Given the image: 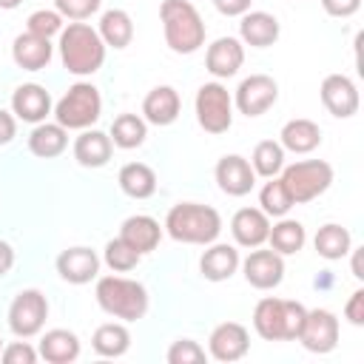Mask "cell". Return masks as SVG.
<instances>
[{"mask_svg":"<svg viewBox=\"0 0 364 364\" xmlns=\"http://www.w3.org/2000/svg\"><path fill=\"white\" fill-rule=\"evenodd\" d=\"M313 247H316V253H318L321 259H327V262H338V259H344V256L350 253V247H353V236H350V230H347L344 225H338V222H327V225H321V228L316 230V236H313Z\"/></svg>","mask_w":364,"mask_h":364,"instance_id":"cell-32","label":"cell"},{"mask_svg":"<svg viewBox=\"0 0 364 364\" xmlns=\"http://www.w3.org/2000/svg\"><path fill=\"white\" fill-rule=\"evenodd\" d=\"M250 3L253 0H213L216 11L225 17H242L245 11H250Z\"/></svg>","mask_w":364,"mask_h":364,"instance_id":"cell-44","label":"cell"},{"mask_svg":"<svg viewBox=\"0 0 364 364\" xmlns=\"http://www.w3.org/2000/svg\"><path fill=\"white\" fill-rule=\"evenodd\" d=\"M247 350H250V333L239 321H222L208 336V355L213 361L230 364V361L245 358Z\"/></svg>","mask_w":364,"mask_h":364,"instance_id":"cell-13","label":"cell"},{"mask_svg":"<svg viewBox=\"0 0 364 364\" xmlns=\"http://www.w3.org/2000/svg\"><path fill=\"white\" fill-rule=\"evenodd\" d=\"M333 176L336 173L327 159H301V162L284 165L279 173V179L284 182V188L296 205L313 202L321 193H327V188L333 185Z\"/></svg>","mask_w":364,"mask_h":364,"instance_id":"cell-7","label":"cell"},{"mask_svg":"<svg viewBox=\"0 0 364 364\" xmlns=\"http://www.w3.org/2000/svg\"><path fill=\"white\" fill-rule=\"evenodd\" d=\"M102 262H105L114 273H131V270L142 262V253H139L136 247H131L122 236H117V239H111V242L105 245Z\"/></svg>","mask_w":364,"mask_h":364,"instance_id":"cell-37","label":"cell"},{"mask_svg":"<svg viewBox=\"0 0 364 364\" xmlns=\"http://www.w3.org/2000/svg\"><path fill=\"white\" fill-rule=\"evenodd\" d=\"M293 205H296V202L290 199V193H287V188H284V182H282L279 176H270V179L262 185V191H259V208H262L270 219L287 216Z\"/></svg>","mask_w":364,"mask_h":364,"instance_id":"cell-36","label":"cell"},{"mask_svg":"<svg viewBox=\"0 0 364 364\" xmlns=\"http://www.w3.org/2000/svg\"><path fill=\"white\" fill-rule=\"evenodd\" d=\"M279 142L290 154H313L321 145V128H318V122H313L307 117H296L282 125Z\"/></svg>","mask_w":364,"mask_h":364,"instance_id":"cell-27","label":"cell"},{"mask_svg":"<svg viewBox=\"0 0 364 364\" xmlns=\"http://www.w3.org/2000/svg\"><path fill=\"white\" fill-rule=\"evenodd\" d=\"M267 242H270V247H273L276 253H282V256H293V253H299V250L304 247V242H307V230H304V225H301L299 219H287V216H282L276 225H270Z\"/></svg>","mask_w":364,"mask_h":364,"instance_id":"cell-33","label":"cell"},{"mask_svg":"<svg viewBox=\"0 0 364 364\" xmlns=\"http://www.w3.org/2000/svg\"><path fill=\"white\" fill-rule=\"evenodd\" d=\"M230 233L239 247H262L270 233V216L262 208H239L230 219Z\"/></svg>","mask_w":364,"mask_h":364,"instance_id":"cell-19","label":"cell"},{"mask_svg":"<svg viewBox=\"0 0 364 364\" xmlns=\"http://www.w3.org/2000/svg\"><path fill=\"white\" fill-rule=\"evenodd\" d=\"M14 136H17V117L0 108V145H9Z\"/></svg>","mask_w":364,"mask_h":364,"instance_id":"cell-45","label":"cell"},{"mask_svg":"<svg viewBox=\"0 0 364 364\" xmlns=\"http://www.w3.org/2000/svg\"><path fill=\"white\" fill-rule=\"evenodd\" d=\"M245 63V46L239 37H216L205 51V68L216 80H228L239 74Z\"/></svg>","mask_w":364,"mask_h":364,"instance_id":"cell-17","label":"cell"},{"mask_svg":"<svg viewBox=\"0 0 364 364\" xmlns=\"http://www.w3.org/2000/svg\"><path fill=\"white\" fill-rule=\"evenodd\" d=\"M338 318L333 310H324V307H313L304 313V324L299 330V338L301 347L307 353H316V355H327L338 347Z\"/></svg>","mask_w":364,"mask_h":364,"instance_id":"cell-10","label":"cell"},{"mask_svg":"<svg viewBox=\"0 0 364 364\" xmlns=\"http://www.w3.org/2000/svg\"><path fill=\"white\" fill-rule=\"evenodd\" d=\"M313 284H316V287H330V284H333V276H330V273H321V276H316Z\"/></svg>","mask_w":364,"mask_h":364,"instance_id":"cell-48","label":"cell"},{"mask_svg":"<svg viewBox=\"0 0 364 364\" xmlns=\"http://www.w3.org/2000/svg\"><path fill=\"white\" fill-rule=\"evenodd\" d=\"M9 330L17 338H34L43 333L46 318H48V299L43 290L37 287H26L20 290L11 304H9Z\"/></svg>","mask_w":364,"mask_h":364,"instance_id":"cell-9","label":"cell"},{"mask_svg":"<svg viewBox=\"0 0 364 364\" xmlns=\"http://www.w3.org/2000/svg\"><path fill=\"white\" fill-rule=\"evenodd\" d=\"M94 296H97V304L119 321H139V318H145V313L151 307L148 287L136 279L117 276V273L114 276H100L97 287H94Z\"/></svg>","mask_w":364,"mask_h":364,"instance_id":"cell-4","label":"cell"},{"mask_svg":"<svg viewBox=\"0 0 364 364\" xmlns=\"http://www.w3.org/2000/svg\"><path fill=\"white\" fill-rule=\"evenodd\" d=\"M216 185L228 196H247L256 185V171L250 168V159L239 154H225L213 168Z\"/></svg>","mask_w":364,"mask_h":364,"instance_id":"cell-15","label":"cell"},{"mask_svg":"<svg viewBox=\"0 0 364 364\" xmlns=\"http://www.w3.org/2000/svg\"><path fill=\"white\" fill-rule=\"evenodd\" d=\"M68 148V131L60 122H37L28 134V151L37 159H54Z\"/></svg>","mask_w":364,"mask_h":364,"instance_id":"cell-28","label":"cell"},{"mask_svg":"<svg viewBox=\"0 0 364 364\" xmlns=\"http://www.w3.org/2000/svg\"><path fill=\"white\" fill-rule=\"evenodd\" d=\"M71 151H74L77 165H82V168H102V165H108V159L114 154V142H111V136L105 131L85 128L74 139Z\"/></svg>","mask_w":364,"mask_h":364,"instance_id":"cell-25","label":"cell"},{"mask_svg":"<svg viewBox=\"0 0 364 364\" xmlns=\"http://www.w3.org/2000/svg\"><path fill=\"white\" fill-rule=\"evenodd\" d=\"M282 34V26L276 20V14L270 11H245L242 14V23H239V40L242 46H250V48H267L279 40Z\"/></svg>","mask_w":364,"mask_h":364,"instance_id":"cell-22","label":"cell"},{"mask_svg":"<svg viewBox=\"0 0 364 364\" xmlns=\"http://www.w3.org/2000/svg\"><path fill=\"white\" fill-rule=\"evenodd\" d=\"M97 31H100L105 48L119 51V48L131 46V40H134V20L125 9H108V11H102Z\"/></svg>","mask_w":364,"mask_h":364,"instance_id":"cell-31","label":"cell"},{"mask_svg":"<svg viewBox=\"0 0 364 364\" xmlns=\"http://www.w3.org/2000/svg\"><path fill=\"white\" fill-rule=\"evenodd\" d=\"M242 273L245 282L256 290H273L284 279V256L276 253L273 247H250V253L242 259Z\"/></svg>","mask_w":364,"mask_h":364,"instance_id":"cell-12","label":"cell"},{"mask_svg":"<svg viewBox=\"0 0 364 364\" xmlns=\"http://www.w3.org/2000/svg\"><path fill=\"white\" fill-rule=\"evenodd\" d=\"M165 46L173 54H193L205 46V20L191 0H162L159 6Z\"/></svg>","mask_w":364,"mask_h":364,"instance_id":"cell-3","label":"cell"},{"mask_svg":"<svg viewBox=\"0 0 364 364\" xmlns=\"http://www.w3.org/2000/svg\"><path fill=\"white\" fill-rule=\"evenodd\" d=\"M51 57H54V46H51L48 37H37L31 31H23L11 43V60L23 71H43V68H48Z\"/></svg>","mask_w":364,"mask_h":364,"instance_id":"cell-20","label":"cell"},{"mask_svg":"<svg viewBox=\"0 0 364 364\" xmlns=\"http://www.w3.org/2000/svg\"><path fill=\"white\" fill-rule=\"evenodd\" d=\"M11 267H14V247L6 239H0V279L9 276Z\"/></svg>","mask_w":364,"mask_h":364,"instance_id":"cell-46","label":"cell"},{"mask_svg":"<svg viewBox=\"0 0 364 364\" xmlns=\"http://www.w3.org/2000/svg\"><path fill=\"white\" fill-rule=\"evenodd\" d=\"M242 264V256L233 245H225V242H210L205 245V253L199 259V273L208 279V282H228Z\"/></svg>","mask_w":364,"mask_h":364,"instance_id":"cell-23","label":"cell"},{"mask_svg":"<svg viewBox=\"0 0 364 364\" xmlns=\"http://www.w3.org/2000/svg\"><path fill=\"white\" fill-rule=\"evenodd\" d=\"M37 358H40V353L26 338L3 344V353H0V361H6V364H37Z\"/></svg>","mask_w":364,"mask_h":364,"instance_id":"cell-41","label":"cell"},{"mask_svg":"<svg viewBox=\"0 0 364 364\" xmlns=\"http://www.w3.org/2000/svg\"><path fill=\"white\" fill-rule=\"evenodd\" d=\"M102 6V0H54V9L63 14V20H88L91 14H97Z\"/></svg>","mask_w":364,"mask_h":364,"instance_id":"cell-40","label":"cell"},{"mask_svg":"<svg viewBox=\"0 0 364 364\" xmlns=\"http://www.w3.org/2000/svg\"><path fill=\"white\" fill-rule=\"evenodd\" d=\"M57 48H60V60H63L65 71L74 77L97 74L102 68L105 51H108L100 31L94 26H88L85 20H74L68 26H63Z\"/></svg>","mask_w":364,"mask_h":364,"instance_id":"cell-1","label":"cell"},{"mask_svg":"<svg viewBox=\"0 0 364 364\" xmlns=\"http://www.w3.org/2000/svg\"><path fill=\"white\" fill-rule=\"evenodd\" d=\"M54 102H51V94L40 85V82H23L14 88L11 94V114L28 125H37V122H46V117L51 114Z\"/></svg>","mask_w":364,"mask_h":364,"instance_id":"cell-18","label":"cell"},{"mask_svg":"<svg viewBox=\"0 0 364 364\" xmlns=\"http://www.w3.org/2000/svg\"><path fill=\"white\" fill-rule=\"evenodd\" d=\"M193 108H196V122L202 125V131H208L213 136L230 131V125H233V97L219 80L199 85Z\"/></svg>","mask_w":364,"mask_h":364,"instance_id":"cell-8","label":"cell"},{"mask_svg":"<svg viewBox=\"0 0 364 364\" xmlns=\"http://www.w3.org/2000/svg\"><path fill=\"white\" fill-rule=\"evenodd\" d=\"M162 233H165V228H162L154 216H148V213H134V216H128V219L119 225V236H122L131 247H136L142 256L159 247Z\"/></svg>","mask_w":364,"mask_h":364,"instance_id":"cell-26","label":"cell"},{"mask_svg":"<svg viewBox=\"0 0 364 364\" xmlns=\"http://www.w3.org/2000/svg\"><path fill=\"white\" fill-rule=\"evenodd\" d=\"M26 31H31L37 37H48V40L51 37H60V31H63V14L57 9H37V11L28 14Z\"/></svg>","mask_w":364,"mask_h":364,"instance_id":"cell-38","label":"cell"},{"mask_svg":"<svg viewBox=\"0 0 364 364\" xmlns=\"http://www.w3.org/2000/svg\"><path fill=\"white\" fill-rule=\"evenodd\" d=\"M321 9L330 17H353L361 9V0H321Z\"/></svg>","mask_w":364,"mask_h":364,"instance_id":"cell-43","label":"cell"},{"mask_svg":"<svg viewBox=\"0 0 364 364\" xmlns=\"http://www.w3.org/2000/svg\"><path fill=\"white\" fill-rule=\"evenodd\" d=\"M119 191L131 199H148L156 193V171L145 162H125L117 173Z\"/></svg>","mask_w":364,"mask_h":364,"instance_id":"cell-29","label":"cell"},{"mask_svg":"<svg viewBox=\"0 0 364 364\" xmlns=\"http://www.w3.org/2000/svg\"><path fill=\"white\" fill-rule=\"evenodd\" d=\"M179 111H182V100L173 85H156L142 100V119L159 128L173 125L179 119Z\"/></svg>","mask_w":364,"mask_h":364,"instance_id":"cell-21","label":"cell"},{"mask_svg":"<svg viewBox=\"0 0 364 364\" xmlns=\"http://www.w3.org/2000/svg\"><path fill=\"white\" fill-rule=\"evenodd\" d=\"M165 358H168V364H205L208 353H205V347H202L199 341H193V338H176V341L168 347Z\"/></svg>","mask_w":364,"mask_h":364,"instance_id":"cell-39","label":"cell"},{"mask_svg":"<svg viewBox=\"0 0 364 364\" xmlns=\"http://www.w3.org/2000/svg\"><path fill=\"white\" fill-rule=\"evenodd\" d=\"M20 3H23V0H0V9H3V11H11V9H17Z\"/></svg>","mask_w":364,"mask_h":364,"instance_id":"cell-49","label":"cell"},{"mask_svg":"<svg viewBox=\"0 0 364 364\" xmlns=\"http://www.w3.org/2000/svg\"><path fill=\"white\" fill-rule=\"evenodd\" d=\"M165 233L182 245H210L222 233V216L202 202H179L165 216Z\"/></svg>","mask_w":364,"mask_h":364,"instance_id":"cell-2","label":"cell"},{"mask_svg":"<svg viewBox=\"0 0 364 364\" xmlns=\"http://www.w3.org/2000/svg\"><path fill=\"white\" fill-rule=\"evenodd\" d=\"M51 114H54V122H60L65 131H85V128H91L100 119V114H102L100 88L94 82H85V80L68 85V91L54 102Z\"/></svg>","mask_w":364,"mask_h":364,"instance_id":"cell-6","label":"cell"},{"mask_svg":"<svg viewBox=\"0 0 364 364\" xmlns=\"http://www.w3.org/2000/svg\"><path fill=\"white\" fill-rule=\"evenodd\" d=\"M91 347L102 358H119L131 347V330L125 327V321H105L94 330Z\"/></svg>","mask_w":364,"mask_h":364,"instance_id":"cell-30","label":"cell"},{"mask_svg":"<svg viewBox=\"0 0 364 364\" xmlns=\"http://www.w3.org/2000/svg\"><path fill=\"white\" fill-rule=\"evenodd\" d=\"M0 353H3V338H0Z\"/></svg>","mask_w":364,"mask_h":364,"instance_id":"cell-50","label":"cell"},{"mask_svg":"<svg viewBox=\"0 0 364 364\" xmlns=\"http://www.w3.org/2000/svg\"><path fill=\"white\" fill-rule=\"evenodd\" d=\"M250 168L256 171V176H264V179L279 176L282 168H284V148H282V142H276V139L256 142V148L250 154Z\"/></svg>","mask_w":364,"mask_h":364,"instance_id":"cell-35","label":"cell"},{"mask_svg":"<svg viewBox=\"0 0 364 364\" xmlns=\"http://www.w3.org/2000/svg\"><path fill=\"white\" fill-rule=\"evenodd\" d=\"M114 148H122V151H131V148H139L148 136V122L139 117V114H119L114 122H111V131H108Z\"/></svg>","mask_w":364,"mask_h":364,"instance_id":"cell-34","label":"cell"},{"mask_svg":"<svg viewBox=\"0 0 364 364\" xmlns=\"http://www.w3.org/2000/svg\"><path fill=\"white\" fill-rule=\"evenodd\" d=\"M80 336L74 330H65V327H54V330H46L40 336V358H46L48 364H71L80 358Z\"/></svg>","mask_w":364,"mask_h":364,"instance_id":"cell-24","label":"cell"},{"mask_svg":"<svg viewBox=\"0 0 364 364\" xmlns=\"http://www.w3.org/2000/svg\"><path fill=\"white\" fill-rule=\"evenodd\" d=\"M304 313L307 307L301 301L264 296L253 307V330L264 341H296L304 324Z\"/></svg>","mask_w":364,"mask_h":364,"instance_id":"cell-5","label":"cell"},{"mask_svg":"<svg viewBox=\"0 0 364 364\" xmlns=\"http://www.w3.org/2000/svg\"><path fill=\"white\" fill-rule=\"evenodd\" d=\"M318 97L336 119H350L358 114V88L347 74H327L318 85Z\"/></svg>","mask_w":364,"mask_h":364,"instance_id":"cell-14","label":"cell"},{"mask_svg":"<svg viewBox=\"0 0 364 364\" xmlns=\"http://www.w3.org/2000/svg\"><path fill=\"white\" fill-rule=\"evenodd\" d=\"M344 318L353 324V327H361L364 324V290H353V296L347 299L344 304Z\"/></svg>","mask_w":364,"mask_h":364,"instance_id":"cell-42","label":"cell"},{"mask_svg":"<svg viewBox=\"0 0 364 364\" xmlns=\"http://www.w3.org/2000/svg\"><path fill=\"white\" fill-rule=\"evenodd\" d=\"M279 100V82L270 74H250L239 82L233 94V108L245 117H262L267 114Z\"/></svg>","mask_w":364,"mask_h":364,"instance_id":"cell-11","label":"cell"},{"mask_svg":"<svg viewBox=\"0 0 364 364\" xmlns=\"http://www.w3.org/2000/svg\"><path fill=\"white\" fill-rule=\"evenodd\" d=\"M350 253H353V276H355V279H364V267H361L364 247H350Z\"/></svg>","mask_w":364,"mask_h":364,"instance_id":"cell-47","label":"cell"},{"mask_svg":"<svg viewBox=\"0 0 364 364\" xmlns=\"http://www.w3.org/2000/svg\"><path fill=\"white\" fill-rule=\"evenodd\" d=\"M54 264H57L60 279L68 284H88L100 276V256H97V250H91L85 245L65 247Z\"/></svg>","mask_w":364,"mask_h":364,"instance_id":"cell-16","label":"cell"}]
</instances>
